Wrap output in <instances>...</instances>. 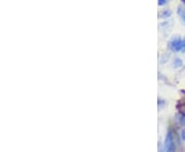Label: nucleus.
<instances>
[{
  "label": "nucleus",
  "instance_id": "1",
  "mask_svg": "<svg viewBox=\"0 0 185 152\" xmlns=\"http://www.w3.org/2000/svg\"><path fill=\"white\" fill-rule=\"evenodd\" d=\"M164 147L168 151H173L175 149V144L173 140V135L171 131H169L166 137V143H164Z\"/></svg>",
  "mask_w": 185,
  "mask_h": 152
},
{
  "label": "nucleus",
  "instance_id": "2",
  "mask_svg": "<svg viewBox=\"0 0 185 152\" xmlns=\"http://www.w3.org/2000/svg\"><path fill=\"white\" fill-rule=\"evenodd\" d=\"M182 43H183V40H181L180 38H174L172 41L170 42V47L171 49L174 50V52H179L182 48Z\"/></svg>",
  "mask_w": 185,
  "mask_h": 152
},
{
  "label": "nucleus",
  "instance_id": "3",
  "mask_svg": "<svg viewBox=\"0 0 185 152\" xmlns=\"http://www.w3.org/2000/svg\"><path fill=\"white\" fill-rule=\"evenodd\" d=\"M178 13H179V16H181V19H182L183 24L185 25V8L179 6V7H178Z\"/></svg>",
  "mask_w": 185,
  "mask_h": 152
},
{
  "label": "nucleus",
  "instance_id": "4",
  "mask_svg": "<svg viewBox=\"0 0 185 152\" xmlns=\"http://www.w3.org/2000/svg\"><path fill=\"white\" fill-rule=\"evenodd\" d=\"M181 65H182V62H181L180 59H176V60H175V62H174V66L175 67H179Z\"/></svg>",
  "mask_w": 185,
  "mask_h": 152
},
{
  "label": "nucleus",
  "instance_id": "5",
  "mask_svg": "<svg viewBox=\"0 0 185 152\" xmlns=\"http://www.w3.org/2000/svg\"><path fill=\"white\" fill-rule=\"evenodd\" d=\"M181 52L185 53V39L183 40V43H182V48H181Z\"/></svg>",
  "mask_w": 185,
  "mask_h": 152
},
{
  "label": "nucleus",
  "instance_id": "6",
  "mask_svg": "<svg viewBox=\"0 0 185 152\" xmlns=\"http://www.w3.org/2000/svg\"><path fill=\"white\" fill-rule=\"evenodd\" d=\"M166 2H167V0H159V4L160 5H164Z\"/></svg>",
  "mask_w": 185,
  "mask_h": 152
},
{
  "label": "nucleus",
  "instance_id": "7",
  "mask_svg": "<svg viewBox=\"0 0 185 152\" xmlns=\"http://www.w3.org/2000/svg\"><path fill=\"white\" fill-rule=\"evenodd\" d=\"M181 137H182V140L185 141V130L182 131V135H181Z\"/></svg>",
  "mask_w": 185,
  "mask_h": 152
},
{
  "label": "nucleus",
  "instance_id": "8",
  "mask_svg": "<svg viewBox=\"0 0 185 152\" xmlns=\"http://www.w3.org/2000/svg\"><path fill=\"white\" fill-rule=\"evenodd\" d=\"M181 1H182V2L184 3V4H185V0H181Z\"/></svg>",
  "mask_w": 185,
  "mask_h": 152
}]
</instances>
